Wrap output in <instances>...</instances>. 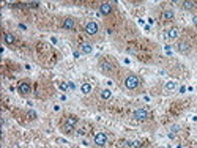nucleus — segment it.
Returning a JSON list of instances; mask_svg holds the SVG:
<instances>
[{
    "instance_id": "nucleus-1",
    "label": "nucleus",
    "mask_w": 197,
    "mask_h": 148,
    "mask_svg": "<svg viewBox=\"0 0 197 148\" xmlns=\"http://www.w3.org/2000/svg\"><path fill=\"white\" fill-rule=\"evenodd\" d=\"M76 125H77V118L76 117H68V118H65L62 122L60 129H62L63 134H71V132H74Z\"/></svg>"
},
{
    "instance_id": "nucleus-2",
    "label": "nucleus",
    "mask_w": 197,
    "mask_h": 148,
    "mask_svg": "<svg viewBox=\"0 0 197 148\" xmlns=\"http://www.w3.org/2000/svg\"><path fill=\"white\" fill-rule=\"evenodd\" d=\"M140 85V77L136 74H129L125 79V88L126 90H136Z\"/></svg>"
},
{
    "instance_id": "nucleus-3",
    "label": "nucleus",
    "mask_w": 197,
    "mask_h": 148,
    "mask_svg": "<svg viewBox=\"0 0 197 148\" xmlns=\"http://www.w3.org/2000/svg\"><path fill=\"white\" fill-rule=\"evenodd\" d=\"M84 30H85L87 35H96L98 30H99V27H98V24H96L95 21H88V22H85V25H84Z\"/></svg>"
},
{
    "instance_id": "nucleus-4",
    "label": "nucleus",
    "mask_w": 197,
    "mask_h": 148,
    "mask_svg": "<svg viewBox=\"0 0 197 148\" xmlns=\"http://www.w3.org/2000/svg\"><path fill=\"white\" fill-rule=\"evenodd\" d=\"M93 142L96 146H104L107 143V134L106 132H96L95 137H93Z\"/></svg>"
},
{
    "instance_id": "nucleus-5",
    "label": "nucleus",
    "mask_w": 197,
    "mask_h": 148,
    "mask_svg": "<svg viewBox=\"0 0 197 148\" xmlns=\"http://www.w3.org/2000/svg\"><path fill=\"white\" fill-rule=\"evenodd\" d=\"M134 118L137 120V122H145V120L148 118V110L145 109V107H139V109L134 110Z\"/></svg>"
},
{
    "instance_id": "nucleus-6",
    "label": "nucleus",
    "mask_w": 197,
    "mask_h": 148,
    "mask_svg": "<svg viewBox=\"0 0 197 148\" xmlns=\"http://www.w3.org/2000/svg\"><path fill=\"white\" fill-rule=\"evenodd\" d=\"M99 68H101V71H103L104 74H114V71H115V66H114L111 62H107V60L101 62V63H99Z\"/></svg>"
},
{
    "instance_id": "nucleus-7",
    "label": "nucleus",
    "mask_w": 197,
    "mask_h": 148,
    "mask_svg": "<svg viewBox=\"0 0 197 148\" xmlns=\"http://www.w3.org/2000/svg\"><path fill=\"white\" fill-rule=\"evenodd\" d=\"M18 90H19V93L22 96H27L32 91V85H30V82H27V80H22V82L18 85Z\"/></svg>"
},
{
    "instance_id": "nucleus-8",
    "label": "nucleus",
    "mask_w": 197,
    "mask_h": 148,
    "mask_svg": "<svg viewBox=\"0 0 197 148\" xmlns=\"http://www.w3.org/2000/svg\"><path fill=\"white\" fill-rule=\"evenodd\" d=\"M112 11H114V6H112V3H109V2H104V3L99 5V13H101L103 16H109Z\"/></svg>"
},
{
    "instance_id": "nucleus-9",
    "label": "nucleus",
    "mask_w": 197,
    "mask_h": 148,
    "mask_svg": "<svg viewBox=\"0 0 197 148\" xmlns=\"http://www.w3.org/2000/svg\"><path fill=\"white\" fill-rule=\"evenodd\" d=\"M167 39H170V41H174V39H177L178 38V35H180V29L178 27H172V29H169L167 30Z\"/></svg>"
},
{
    "instance_id": "nucleus-10",
    "label": "nucleus",
    "mask_w": 197,
    "mask_h": 148,
    "mask_svg": "<svg viewBox=\"0 0 197 148\" xmlns=\"http://www.w3.org/2000/svg\"><path fill=\"white\" fill-rule=\"evenodd\" d=\"M63 29H66V30H74V29H76V19L66 18V19L63 21Z\"/></svg>"
},
{
    "instance_id": "nucleus-11",
    "label": "nucleus",
    "mask_w": 197,
    "mask_h": 148,
    "mask_svg": "<svg viewBox=\"0 0 197 148\" xmlns=\"http://www.w3.org/2000/svg\"><path fill=\"white\" fill-rule=\"evenodd\" d=\"M177 49H178V52H181V54H188V52L191 50V44L186 43V41H180L178 46H177Z\"/></svg>"
},
{
    "instance_id": "nucleus-12",
    "label": "nucleus",
    "mask_w": 197,
    "mask_h": 148,
    "mask_svg": "<svg viewBox=\"0 0 197 148\" xmlns=\"http://www.w3.org/2000/svg\"><path fill=\"white\" fill-rule=\"evenodd\" d=\"M81 52L85 54V55H88V54L93 52V46L88 44V43H82V44H81Z\"/></svg>"
},
{
    "instance_id": "nucleus-13",
    "label": "nucleus",
    "mask_w": 197,
    "mask_h": 148,
    "mask_svg": "<svg viewBox=\"0 0 197 148\" xmlns=\"http://www.w3.org/2000/svg\"><path fill=\"white\" fill-rule=\"evenodd\" d=\"M174 18H175V13L172 10H164L163 11V19L164 21H172Z\"/></svg>"
},
{
    "instance_id": "nucleus-14",
    "label": "nucleus",
    "mask_w": 197,
    "mask_h": 148,
    "mask_svg": "<svg viewBox=\"0 0 197 148\" xmlns=\"http://www.w3.org/2000/svg\"><path fill=\"white\" fill-rule=\"evenodd\" d=\"M194 6H197V2H194V0H186V2H181V8L183 10H192Z\"/></svg>"
},
{
    "instance_id": "nucleus-15",
    "label": "nucleus",
    "mask_w": 197,
    "mask_h": 148,
    "mask_svg": "<svg viewBox=\"0 0 197 148\" xmlns=\"http://www.w3.org/2000/svg\"><path fill=\"white\" fill-rule=\"evenodd\" d=\"M3 39H5L6 44H14L16 43V36L13 35V33H5L3 35Z\"/></svg>"
},
{
    "instance_id": "nucleus-16",
    "label": "nucleus",
    "mask_w": 197,
    "mask_h": 148,
    "mask_svg": "<svg viewBox=\"0 0 197 148\" xmlns=\"http://www.w3.org/2000/svg\"><path fill=\"white\" fill-rule=\"evenodd\" d=\"M91 88H93V87H91V84H88V82H85V84L81 85V90H82L84 95H88V93H91Z\"/></svg>"
},
{
    "instance_id": "nucleus-17",
    "label": "nucleus",
    "mask_w": 197,
    "mask_h": 148,
    "mask_svg": "<svg viewBox=\"0 0 197 148\" xmlns=\"http://www.w3.org/2000/svg\"><path fill=\"white\" fill-rule=\"evenodd\" d=\"M101 98L103 99H111L112 98V93H111V90H107V88H104V90H101Z\"/></svg>"
},
{
    "instance_id": "nucleus-18",
    "label": "nucleus",
    "mask_w": 197,
    "mask_h": 148,
    "mask_svg": "<svg viewBox=\"0 0 197 148\" xmlns=\"http://www.w3.org/2000/svg\"><path fill=\"white\" fill-rule=\"evenodd\" d=\"M175 88H177V84H175V82H172V80L166 84V90H167V91H174Z\"/></svg>"
},
{
    "instance_id": "nucleus-19",
    "label": "nucleus",
    "mask_w": 197,
    "mask_h": 148,
    "mask_svg": "<svg viewBox=\"0 0 197 148\" xmlns=\"http://www.w3.org/2000/svg\"><path fill=\"white\" fill-rule=\"evenodd\" d=\"M36 117H38V115H36L35 110H29V112H27V118H29V120H35Z\"/></svg>"
},
{
    "instance_id": "nucleus-20",
    "label": "nucleus",
    "mask_w": 197,
    "mask_h": 148,
    "mask_svg": "<svg viewBox=\"0 0 197 148\" xmlns=\"http://www.w3.org/2000/svg\"><path fill=\"white\" fill-rule=\"evenodd\" d=\"M27 6H29V8H38V6H39V3H38V2H29V3H27Z\"/></svg>"
},
{
    "instance_id": "nucleus-21",
    "label": "nucleus",
    "mask_w": 197,
    "mask_h": 148,
    "mask_svg": "<svg viewBox=\"0 0 197 148\" xmlns=\"http://www.w3.org/2000/svg\"><path fill=\"white\" fill-rule=\"evenodd\" d=\"M68 90H76V85L73 82H68Z\"/></svg>"
},
{
    "instance_id": "nucleus-22",
    "label": "nucleus",
    "mask_w": 197,
    "mask_h": 148,
    "mask_svg": "<svg viewBox=\"0 0 197 148\" xmlns=\"http://www.w3.org/2000/svg\"><path fill=\"white\" fill-rule=\"evenodd\" d=\"M133 146H134V148H140L142 143H140V142H133Z\"/></svg>"
},
{
    "instance_id": "nucleus-23",
    "label": "nucleus",
    "mask_w": 197,
    "mask_h": 148,
    "mask_svg": "<svg viewBox=\"0 0 197 148\" xmlns=\"http://www.w3.org/2000/svg\"><path fill=\"white\" fill-rule=\"evenodd\" d=\"M60 90H63V91L68 90V84H62V85H60Z\"/></svg>"
},
{
    "instance_id": "nucleus-24",
    "label": "nucleus",
    "mask_w": 197,
    "mask_h": 148,
    "mask_svg": "<svg viewBox=\"0 0 197 148\" xmlns=\"http://www.w3.org/2000/svg\"><path fill=\"white\" fill-rule=\"evenodd\" d=\"M192 22H194V25H197V14H194V18H192Z\"/></svg>"
},
{
    "instance_id": "nucleus-25",
    "label": "nucleus",
    "mask_w": 197,
    "mask_h": 148,
    "mask_svg": "<svg viewBox=\"0 0 197 148\" xmlns=\"http://www.w3.org/2000/svg\"><path fill=\"white\" fill-rule=\"evenodd\" d=\"M60 101H66V95H60Z\"/></svg>"
},
{
    "instance_id": "nucleus-26",
    "label": "nucleus",
    "mask_w": 197,
    "mask_h": 148,
    "mask_svg": "<svg viewBox=\"0 0 197 148\" xmlns=\"http://www.w3.org/2000/svg\"><path fill=\"white\" fill-rule=\"evenodd\" d=\"M19 29H21V30H27V27L22 25V24H19Z\"/></svg>"
},
{
    "instance_id": "nucleus-27",
    "label": "nucleus",
    "mask_w": 197,
    "mask_h": 148,
    "mask_svg": "<svg viewBox=\"0 0 197 148\" xmlns=\"http://www.w3.org/2000/svg\"><path fill=\"white\" fill-rule=\"evenodd\" d=\"M178 129H180L178 126H172V132H175V131H178Z\"/></svg>"
},
{
    "instance_id": "nucleus-28",
    "label": "nucleus",
    "mask_w": 197,
    "mask_h": 148,
    "mask_svg": "<svg viewBox=\"0 0 197 148\" xmlns=\"http://www.w3.org/2000/svg\"><path fill=\"white\" fill-rule=\"evenodd\" d=\"M191 148H194V146H191Z\"/></svg>"
}]
</instances>
